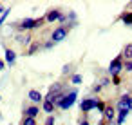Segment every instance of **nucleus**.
Wrapping results in <instances>:
<instances>
[{"instance_id":"f257e3e1","label":"nucleus","mask_w":132,"mask_h":125,"mask_svg":"<svg viewBox=\"0 0 132 125\" xmlns=\"http://www.w3.org/2000/svg\"><path fill=\"white\" fill-rule=\"evenodd\" d=\"M44 24H45V18L44 17H40V18H22L20 22L11 24V27L16 29L18 33H22V31H35V29L42 27Z\"/></svg>"},{"instance_id":"f03ea898","label":"nucleus","mask_w":132,"mask_h":125,"mask_svg":"<svg viewBox=\"0 0 132 125\" xmlns=\"http://www.w3.org/2000/svg\"><path fill=\"white\" fill-rule=\"evenodd\" d=\"M76 98H78V89H76V87L65 89L63 96H62L60 101L56 103V109H60V111H69V109L76 103Z\"/></svg>"},{"instance_id":"7ed1b4c3","label":"nucleus","mask_w":132,"mask_h":125,"mask_svg":"<svg viewBox=\"0 0 132 125\" xmlns=\"http://www.w3.org/2000/svg\"><path fill=\"white\" fill-rule=\"evenodd\" d=\"M65 85H63V82H54L51 87H49V91H47V94L44 96V100H47V101H51V103H58L60 101V98L63 96V92H65Z\"/></svg>"},{"instance_id":"20e7f679","label":"nucleus","mask_w":132,"mask_h":125,"mask_svg":"<svg viewBox=\"0 0 132 125\" xmlns=\"http://www.w3.org/2000/svg\"><path fill=\"white\" fill-rule=\"evenodd\" d=\"M96 101H98V96H85L81 101H80V112L83 114V116H87L90 111H94L96 109Z\"/></svg>"},{"instance_id":"39448f33","label":"nucleus","mask_w":132,"mask_h":125,"mask_svg":"<svg viewBox=\"0 0 132 125\" xmlns=\"http://www.w3.org/2000/svg\"><path fill=\"white\" fill-rule=\"evenodd\" d=\"M121 71H123V58H121V54H118L116 58H112V60L109 62L107 73H109L110 76H119Z\"/></svg>"},{"instance_id":"423d86ee","label":"nucleus","mask_w":132,"mask_h":125,"mask_svg":"<svg viewBox=\"0 0 132 125\" xmlns=\"http://www.w3.org/2000/svg\"><path fill=\"white\" fill-rule=\"evenodd\" d=\"M67 35H69V29H67L65 26H58L54 31H51V38H49V40H51L53 44H58V42L65 40Z\"/></svg>"},{"instance_id":"0eeeda50","label":"nucleus","mask_w":132,"mask_h":125,"mask_svg":"<svg viewBox=\"0 0 132 125\" xmlns=\"http://www.w3.org/2000/svg\"><path fill=\"white\" fill-rule=\"evenodd\" d=\"M40 107L38 105H35V103H27V105H24L22 107V118H38V114H40Z\"/></svg>"},{"instance_id":"6e6552de","label":"nucleus","mask_w":132,"mask_h":125,"mask_svg":"<svg viewBox=\"0 0 132 125\" xmlns=\"http://www.w3.org/2000/svg\"><path fill=\"white\" fill-rule=\"evenodd\" d=\"M101 116H103V120H105L107 125H116L114 123V120H116V109H114V105L107 103V107H105V111H103Z\"/></svg>"},{"instance_id":"1a4fd4ad","label":"nucleus","mask_w":132,"mask_h":125,"mask_svg":"<svg viewBox=\"0 0 132 125\" xmlns=\"http://www.w3.org/2000/svg\"><path fill=\"white\" fill-rule=\"evenodd\" d=\"M63 15V11L62 9H58V7H53V9H49L45 15H44V18H45V22H49V24H53V22H58V18Z\"/></svg>"},{"instance_id":"9d476101","label":"nucleus","mask_w":132,"mask_h":125,"mask_svg":"<svg viewBox=\"0 0 132 125\" xmlns=\"http://www.w3.org/2000/svg\"><path fill=\"white\" fill-rule=\"evenodd\" d=\"M4 62L7 67H13L15 62H16V53L11 49V47H4Z\"/></svg>"},{"instance_id":"9b49d317","label":"nucleus","mask_w":132,"mask_h":125,"mask_svg":"<svg viewBox=\"0 0 132 125\" xmlns=\"http://www.w3.org/2000/svg\"><path fill=\"white\" fill-rule=\"evenodd\" d=\"M130 92H125V94H121L119 96V100L116 101V105H114V109L116 111H125V109H128V101H130Z\"/></svg>"},{"instance_id":"f8f14e48","label":"nucleus","mask_w":132,"mask_h":125,"mask_svg":"<svg viewBox=\"0 0 132 125\" xmlns=\"http://www.w3.org/2000/svg\"><path fill=\"white\" fill-rule=\"evenodd\" d=\"M42 51V42H38V40H33L29 45H27V51H26V54L27 56H33V54H36V53H40Z\"/></svg>"},{"instance_id":"ddd939ff","label":"nucleus","mask_w":132,"mask_h":125,"mask_svg":"<svg viewBox=\"0 0 132 125\" xmlns=\"http://www.w3.org/2000/svg\"><path fill=\"white\" fill-rule=\"evenodd\" d=\"M27 96H29V100H31L35 105H38V103H42V101H44V96H42V92H40V91H36V89H29Z\"/></svg>"},{"instance_id":"4468645a","label":"nucleus","mask_w":132,"mask_h":125,"mask_svg":"<svg viewBox=\"0 0 132 125\" xmlns=\"http://www.w3.org/2000/svg\"><path fill=\"white\" fill-rule=\"evenodd\" d=\"M15 40L18 44H22V47H26V45H29L33 42V36H31V33H22V35H16Z\"/></svg>"},{"instance_id":"2eb2a0df","label":"nucleus","mask_w":132,"mask_h":125,"mask_svg":"<svg viewBox=\"0 0 132 125\" xmlns=\"http://www.w3.org/2000/svg\"><path fill=\"white\" fill-rule=\"evenodd\" d=\"M40 109H42L44 112H47V116H49V114H53V112L56 111V105H54V103H51V101H47V100H44Z\"/></svg>"},{"instance_id":"dca6fc26","label":"nucleus","mask_w":132,"mask_h":125,"mask_svg":"<svg viewBox=\"0 0 132 125\" xmlns=\"http://www.w3.org/2000/svg\"><path fill=\"white\" fill-rule=\"evenodd\" d=\"M119 54H121V58H123V60H132V42H130V44H127Z\"/></svg>"},{"instance_id":"f3484780","label":"nucleus","mask_w":132,"mask_h":125,"mask_svg":"<svg viewBox=\"0 0 132 125\" xmlns=\"http://www.w3.org/2000/svg\"><path fill=\"white\" fill-rule=\"evenodd\" d=\"M119 20L125 24V26H132V11H123L119 15Z\"/></svg>"},{"instance_id":"a211bd4d","label":"nucleus","mask_w":132,"mask_h":125,"mask_svg":"<svg viewBox=\"0 0 132 125\" xmlns=\"http://www.w3.org/2000/svg\"><path fill=\"white\" fill-rule=\"evenodd\" d=\"M69 82H71L72 85H80V83L83 82V78H81V74H78V73H72V74L69 76Z\"/></svg>"},{"instance_id":"6ab92c4d","label":"nucleus","mask_w":132,"mask_h":125,"mask_svg":"<svg viewBox=\"0 0 132 125\" xmlns=\"http://www.w3.org/2000/svg\"><path fill=\"white\" fill-rule=\"evenodd\" d=\"M105 107H107V101H105V100H101V98H98V101H96V111H98L100 114H103Z\"/></svg>"},{"instance_id":"aec40b11","label":"nucleus","mask_w":132,"mask_h":125,"mask_svg":"<svg viewBox=\"0 0 132 125\" xmlns=\"http://www.w3.org/2000/svg\"><path fill=\"white\" fill-rule=\"evenodd\" d=\"M9 13H11V7H7V9H4V13L0 15V27H2L4 24H6V20H7V17H9Z\"/></svg>"},{"instance_id":"412c9836","label":"nucleus","mask_w":132,"mask_h":125,"mask_svg":"<svg viewBox=\"0 0 132 125\" xmlns=\"http://www.w3.org/2000/svg\"><path fill=\"white\" fill-rule=\"evenodd\" d=\"M20 125H36V118H22Z\"/></svg>"},{"instance_id":"4be33fe9","label":"nucleus","mask_w":132,"mask_h":125,"mask_svg":"<svg viewBox=\"0 0 132 125\" xmlns=\"http://www.w3.org/2000/svg\"><path fill=\"white\" fill-rule=\"evenodd\" d=\"M71 71H72V65H71V64H67V65H63V69H62V74H63L65 78H69V76H71Z\"/></svg>"},{"instance_id":"5701e85b","label":"nucleus","mask_w":132,"mask_h":125,"mask_svg":"<svg viewBox=\"0 0 132 125\" xmlns=\"http://www.w3.org/2000/svg\"><path fill=\"white\" fill-rule=\"evenodd\" d=\"M123 71L132 73V60H123Z\"/></svg>"},{"instance_id":"b1692460","label":"nucleus","mask_w":132,"mask_h":125,"mask_svg":"<svg viewBox=\"0 0 132 125\" xmlns=\"http://www.w3.org/2000/svg\"><path fill=\"white\" fill-rule=\"evenodd\" d=\"M101 89H103V87H101L100 83H92V87H90V92H92V94H98V92H101Z\"/></svg>"},{"instance_id":"393cba45","label":"nucleus","mask_w":132,"mask_h":125,"mask_svg":"<svg viewBox=\"0 0 132 125\" xmlns=\"http://www.w3.org/2000/svg\"><path fill=\"white\" fill-rule=\"evenodd\" d=\"M54 45H56V44H53L51 40H47V42H44V44H42V49H47V51H51Z\"/></svg>"},{"instance_id":"a878e982","label":"nucleus","mask_w":132,"mask_h":125,"mask_svg":"<svg viewBox=\"0 0 132 125\" xmlns=\"http://www.w3.org/2000/svg\"><path fill=\"white\" fill-rule=\"evenodd\" d=\"M54 123H56V118H54L53 114H49V116L45 118V123H44V125H54Z\"/></svg>"},{"instance_id":"bb28decb","label":"nucleus","mask_w":132,"mask_h":125,"mask_svg":"<svg viewBox=\"0 0 132 125\" xmlns=\"http://www.w3.org/2000/svg\"><path fill=\"white\" fill-rule=\"evenodd\" d=\"M98 83H100L101 87H107V85L110 83V78H109V76H103V78H101V80H100Z\"/></svg>"},{"instance_id":"cd10ccee","label":"nucleus","mask_w":132,"mask_h":125,"mask_svg":"<svg viewBox=\"0 0 132 125\" xmlns=\"http://www.w3.org/2000/svg\"><path fill=\"white\" fill-rule=\"evenodd\" d=\"M78 125H90V121H89L87 116H81V118L78 120Z\"/></svg>"},{"instance_id":"c85d7f7f","label":"nucleus","mask_w":132,"mask_h":125,"mask_svg":"<svg viewBox=\"0 0 132 125\" xmlns=\"http://www.w3.org/2000/svg\"><path fill=\"white\" fill-rule=\"evenodd\" d=\"M110 83H112V85H119V83H121V76H112V78H110Z\"/></svg>"},{"instance_id":"c756f323","label":"nucleus","mask_w":132,"mask_h":125,"mask_svg":"<svg viewBox=\"0 0 132 125\" xmlns=\"http://www.w3.org/2000/svg\"><path fill=\"white\" fill-rule=\"evenodd\" d=\"M58 24H60V26H65V24H67V15H65V13L58 18Z\"/></svg>"},{"instance_id":"7c9ffc66","label":"nucleus","mask_w":132,"mask_h":125,"mask_svg":"<svg viewBox=\"0 0 132 125\" xmlns=\"http://www.w3.org/2000/svg\"><path fill=\"white\" fill-rule=\"evenodd\" d=\"M4 67H6V62H4V60H2V58H0V71H2V69H4Z\"/></svg>"},{"instance_id":"2f4dec72","label":"nucleus","mask_w":132,"mask_h":125,"mask_svg":"<svg viewBox=\"0 0 132 125\" xmlns=\"http://www.w3.org/2000/svg\"><path fill=\"white\" fill-rule=\"evenodd\" d=\"M128 111L132 112V96H130V101H128Z\"/></svg>"},{"instance_id":"473e14b6","label":"nucleus","mask_w":132,"mask_h":125,"mask_svg":"<svg viewBox=\"0 0 132 125\" xmlns=\"http://www.w3.org/2000/svg\"><path fill=\"white\" fill-rule=\"evenodd\" d=\"M96 125H107V123H105V120H100V121H98Z\"/></svg>"},{"instance_id":"72a5a7b5","label":"nucleus","mask_w":132,"mask_h":125,"mask_svg":"<svg viewBox=\"0 0 132 125\" xmlns=\"http://www.w3.org/2000/svg\"><path fill=\"white\" fill-rule=\"evenodd\" d=\"M4 13V7H2V2H0V15H2Z\"/></svg>"},{"instance_id":"f704fd0d","label":"nucleus","mask_w":132,"mask_h":125,"mask_svg":"<svg viewBox=\"0 0 132 125\" xmlns=\"http://www.w3.org/2000/svg\"><path fill=\"white\" fill-rule=\"evenodd\" d=\"M0 98H2V96H0Z\"/></svg>"}]
</instances>
